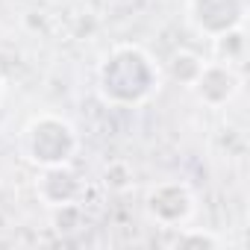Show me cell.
Masks as SVG:
<instances>
[{"instance_id": "cell-4", "label": "cell", "mask_w": 250, "mask_h": 250, "mask_svg": "<svg viewBox=\"0 0 250 250\" xmlns=\"http://www.w3.org/2000/svg\"><path fill=\"white\" fill-rule=\"evenodd\" d=\"M247 0H188L186 18L191 30L203 39H218L227 30L244 27Z\"/></svg>"}, {"instance_id": "cell-5", "label": "cell", "mask_w": 250, "mask_h": 250, "mask_svg": "<svg viewBox=\"0 0 250 250\" xmlns=\"http://www.w3.org/2000/svg\"><path fill=\"white\" fill-rule=\"evenodd\" d=\"M238 88H241V74H238V68H235V65H227V62H221V59L203 62L197 80L191 83L194 97H197L203 106H209V109L227 106V103L238 94Z\"/></svg>"}, {"instance_id": "cell-10", "label": "cell", "mask_w": 250, "mask_h": 250, "mask_svg": "<svg viewBox=\"0 0 250 250\" xmlns=\"http://www.w3.org/2000/svg\"><path fill=\"white\" fill-rule=\"evenodd\" d=\"M0 94H3V74H0Z\"/></svg>"}, {"instance_id": "cell-3", "label": "cell", "mask_w": 250, "mask_h": 250, "mask_svg": "<svg viewBox=\"0 0 250 250\" xmlns=\"http://www.w3.org/2000/svg\"><path fill=\"white\" fill-rule=\"evenodd\" d=\"M145 212L153 224L165 229H180L194 215V191L183 180H162L147 188Z\"/></svg>"}, {"instance_id": "cell-6", "label": "cell", "mask_w": 250, "mask_h": 250, "mask_svg": "<svg viewBox=\"0 0 250 250\" xmlns=\"http://www.w3.org/2000/svg\"><path fill=\"white\" fill-rule=\"evenodd\" d=\"M83 191H85V183L71 168V162L42 168V174L36 180V194H39V200L47 209H59V206L80 203L83 200Z\"/></svg>"}, {"instance_id": "cell-8", "label": "cell", "mask_w": 250, "mask_h": 250, "mask_svg": "<svg viewBox=\"0 0 250 250\" xmlns=\"http://www.w3.org/2000/svg\"><path fill=\"white\" fill-rule=\"evenodd\" d=\"M212 42H215V53H218L221 62H227V65H241L244 50H247V42H244V30H241V27L227 30L224 36H218V39H212Z\"/></svg>"}, {"instance_id": "cell-9", "label": "cell", "mask_w": 250, "mask_h": 250, "mask_svg": "<svg viewBox=\"0 0 250 250\" xmlns=\"http://www.w3.org/2000/svg\"><path fill=\"white\" fill-rule=\"evenodd\" d=\"M174 244L177 247H221L224 241L212 232H203V229H183Z\"/></svg>"}, {"instance_id": "cell-7", "label": "cell", "mask_w": 250, "mask_h": 250, "mask_svg": "<svg viewBox=\"0 0 250 250\" xmlns=\"http://www.w3.org/2000/svg\"><path fill=\"white\" fill-rule=\"evenodd\" d=\"M203 56H197L194 50H174L171 56H168V62H165V74L174 80V83H180V85H186V88H191V83L197 80V74H200V68H203Z\"/></svg>"}, {"instance_id": "cell-2", "label": "cell", "mask_w": 250, "mask_h": 250, "mask_svg": "<svg viewBox=\"0 0 250 250\" xmlns=\"http://www.w3.org/2000/svg\"><path fill=\"white\" fill-rule=\"evenodd\" d=\"M77 147H80V136L74 130V124L53 112H42L30 118L21 133V150L36 168L65 165L74 159Z\"/></svg>"}, {"instance_id": "cell-1", "label": "cell", "mask_w": 250, "mask_h": 250, "mask_svg": "<svg viewBox=\"0 0 250 250\" xmlns=\"http://www.w3.org/2000/svg\"><path fill=\"white\" fill-rule=\"evenodd\" d=\"M162 83L159 62L139 44H115L97 65V94L103 103L130 109L147 103Z\"/></svg>"}]
</instances>
